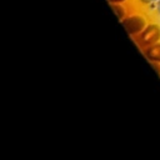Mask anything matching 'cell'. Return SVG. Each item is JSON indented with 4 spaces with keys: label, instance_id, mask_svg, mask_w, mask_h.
Wrapping results in <instances>:
<instances>
[{
    "label": "cell",
    "instance_id": "5",
    "mask_svg": "<svg viewBox=\"0 0 160 160\" xmlns=\"http://www.w3.org/2000/svg\"><path fill=\"white\" fill-rule=\"evenodd\" d=\"M135 1L139 6L146 8L148 10H155L156 2H158V0H135Z\"/></svg>",
    "mask_w": 160,
    "mask_h": 160
},
{
    "label": "cell",
    "instance_id": "7",
    "mask_svg": "<svg viewBox=\"0 0 160 160\" xmlns=\"http://www.w3.org/2000/svg\"><path fill=\"white\" fill-rule=\"evenodd\" d=\"M129 0H108L109 4H126Z\"/></svg>",
    "mask_w": 160,
    "mask_h": 160
},
{
    "label": "cell",
    "instance_id": "4",
    "mask_svg": "<svg viewBox=\"0 0 160 160\" xmlns=\"http://www.w3.org/2000/svg\"><path fill=\"white\" fill-rule=\"evenodd\" d=\"M110 8L114 11V14L119 21H121L128 15V10L125 8V4H110Z\"/></svg>",
    "mask_w": 160,
    "mask_h": 160
},
{
    "label": "cell",
    "instance_id": "8",
    "mask_svg": "<svg viewBox=\"0 0 160 160\" xmlns=\"http://www.w3.org/2000/svg\"><path fill=\"white\" fill-rule=\"evenodd\" d=\"M155 11H156V14L160 16V0H158V2H156V8H155Z\"/></svg>",
    "mask_w": 160,
    "mask_h": 160
},
{
    "label": "cell",
    "instance_id": "1",
    "mask_svg": "<svg viewBox=\"0 0 160 160\" xmlns=\"http://www.w3.org/2000/svg\"><path fill=\"white\" fill-rule=\"evenodd\" d=\"M148 22H149V20H148L146 15L140 11L128 12V15L120 21V24L122 25L126 34L132 39H135L144 30V28L148 25Z\"/></svg>",
    "mask_w": 160,
    "mask_h": 160
},
{
    "label": "cell",
    "instance_id": "2",
    "mask_svg": "<svg viewBox=\"0 0 160 160\" xmlns=\"http://www.w3.org/2000/svg\"><path fill=\"white\" fill-rule=\"evenodd\" d=\"M134 41L140 49L160 41V24L156 21H149L144 30L134 39Z\"/></svg>",
    "mask_w": 160,
    "mask_h": 160
},
{
    "label": "cell",
    "instance_id": "3",
    "mask_svg": "<svg viewBox=\"0 0 160 160\" xmlns=\"http://www.w3.org/2000/svg\"><path fill=\"white\" fill-rule=\"evenodd\" d=\"M141 52H142L144 58L150 64L151 62H160V41L141 49Z\"/></svg>",
    "mask_w": 160,
    "mask_h": 160
},
{
    "label": "cell",
    "instance_id": "6",
    "mask_svg": "<svg viewBox=\"0 0 160 160\" xmlns=\"http://www.w3.org/2000/svg\"><path fill=\"white\" fill-rule=\"evenodd\" d=\"M151 66L156 70V74L160 76V62H151Z\"/></svg>",
    "mask_w": 160,
    "mask_h": 160
}]
</instances>
